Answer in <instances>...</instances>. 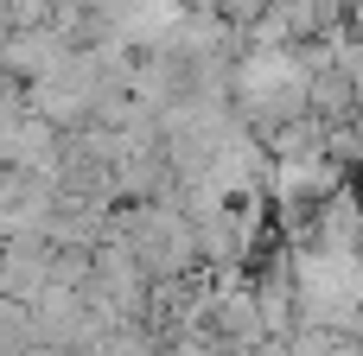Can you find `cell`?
Instances as JSON below:
<instances>
[{
  "label": "cell",
  "instance_id": "obj_1",
  "mask_svg": "<svg viewBox=\"0 0 363 356\" xmlns=\"http://www.w3.org/2000/svg\"><path fill=\"white\" fill-rule=\"evenodd\" d=\"M51 261L57 248L51 242H6V261H0V299H38L51 287Z\"/></svg>",
  "mask_w": 363,
  "mask_h": 356
},
{
  "label": "cell",
  "instance_id": "obj_2",
  "mask_svg": "<svg viewBox=\"0 0 363 356\" xmlns=\"http://www.w3.org/2000/svg\"><path fill=\"white\" fill-rule=\"evenodd\" d=\"M313 115H325V121H357V83H351L338 64L313 76Z\"/></svg>",
  "mask_w": 363,
  "mask_h": 356
},
{
  "label": "cell",
  "instance_id": "obj_3",
  "mask_svg": "<svg viewBox=\"0 0 363 356\" xmlns=\"http://www.w3.org/2000/svg\"><path fill=\"white\" fill-rule=\"evenodd\" d=\"M204 6H211V13H223L230 25H242V32H249V25L268 13V0H204Z\"/></svg>",
  "mask_w": 363,
  "mask_h": 356
},
{
  "label": "cell",
  "instance_id": "obj_4",
  "mask_svg": "<svg viewBox=\"0 0 363 356\" xmlns=\"http://www.w3.org/2000/svg\"><path fill=\"white\" fill-rule=\"evenodd\" d=\"M332 356H363V331H357V338H338V350H332Z\"/></svg>",
  "mask_w": 363,
  "mask_h": 356
}]
</instances>
